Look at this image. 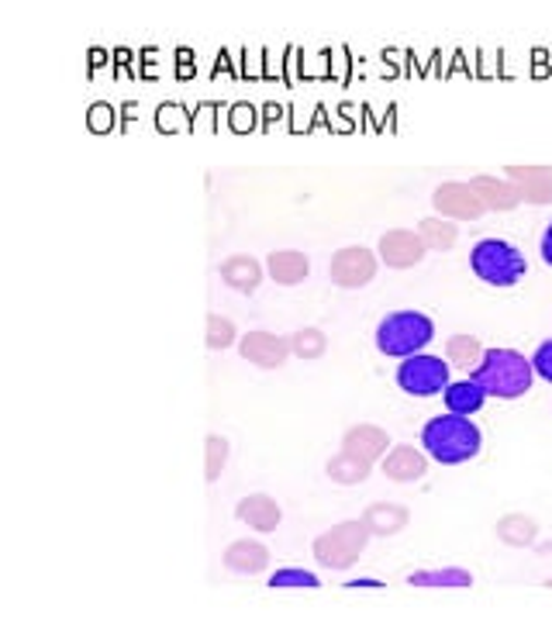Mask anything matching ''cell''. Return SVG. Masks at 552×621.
Listing matches in <instances>:
<instances>
[{
	"label": "cell",
	"instance_id": "obj_29",
	"mask_svg": "<svg viewBox=\"0 0 552 621\" xmlns=\"http://www.w3.org/2000/svg\"><path fill=\"white\" fill-rule=\"evenodd\" d=\"M238 343V328L232 318H221V314H208V349L221 352Z\"/></svg>",
	"mask_w": 552,
	"mask_h": 621
},
{
	"label": "cell",
	"instance_id": "obj_14",
	"mask_svg": "<svg viewBox=\"0 0 552 621\" xmlns=\"http://www.w3.org/2000/svg\"><path fill=\"white\" fill-rule=\"evenodd\" d=\"M469 187L477 190V197L483 200V208H487V211H501V214H507V211H518V208H522V194L515 190V184H511V179H501V176L483 173V176H474V179H469Z\"/></svg>",
	"mask_w": 552,
	"mask_h": 621
},
{
	"label": "cell",
	"instance_id": "obj_15",
	"mask_svg": "<svg viewBox=\"0 0 552 621\" xmlns=\"http://www.w3.org/2000/svg\"><path fill=\"white\" fill-rule=\"evenodd\" d=\"M407 522H412V514H407L404 505H394V500H373V505L363 511V525L377 538H391L404 532Z\"/></svg>",
	"mask_w": 552,
	"mask_h": 621
},
{
	"label": "cell",
	"instance_id": "obj_30",
	"mask_svg": "<svg viewBox=\"0 0 552 621\" xmlns=\"http://www.w3.org/2000/svg\"><path fill=\"white\" fill-rule=\"evenodd\" d=\"M531 370H536V376H542L545 384H552V338H545L536 349V356H531Z\"/></svg>",
	"mask_w": 552,
	"mask_h": 621
},
{
	"label": "cell",
	"instance_id": "obj_7",
	"mask_svg": "<svg viewBox=\"0 0 552 621\" xmlns=\"http://www.w3.org/2000/svg\"><path fill=\"white\" fill-rule=\"evenodd\" d=\"M377 266H380V256L366 246H345L332 256L329 263V276L332 284L342 287V290H359L366 284H373L377 276Z\"/></svg>",
	"mask_w": 552,
	"mask_h": 621
},
{
	"label": "cell",
	"instance_id": "obj_4",
	"mask_svg": "<svg viewBox=\"0 0 552 621\" xmlns=\"http://www.w3.org/2000/svg\"><path fill=\"white\" fill-rule=\"evenodd\" d=\"M469 270L490 287H515L525 280L528 263L522 249L504 243V238H480V243L469 249Z\"/></svg>",
	"mask_w": 552,
	"mask_h": 621
},
{
	"label": "cell",
	"instance_id": "obj_16",
	"mask_svg": "<svg viewBox=\"0 0 552 621\" xmlns=\"http://www.w3.org/2000/svg\"><path fill=\"white\" fill-rule=\"evenodd\" d=\"M342 449L366 459V463H377V459H383L387 449H391V438L377 425H353L342 435Z\"/></svg>",
	"mask_w": 552,
	"mask_h": 621
},
{
	"label": "cell",
	"instance_id": "obj_17",
	"mask_svg": "<svg viewBox=\"0 0 552 621\" xmlns=\"http://www.w3.org/2000/svg\"><path fill=\"white\" fill-rule=\"evenodd\" d=\"M266 273H270L280 287H297L311 273V259L297 249H280L266 256Z\"/></svg>",
	"mask_w": 552,
	"mask_h": 621
},
{
	"label": "cell",
	"instance_id": "obj_18",
	"mask_svg": "<svg viewBox=\"0 0 552 621\" xmlns=\"http://www.w3.org/2000/svg\"><path fill=\"white\" fill-rule=\"evenodd\" d=\"M221 559L232 573L253 576V573H262L266 567H270V549H266L262 543H256V538H238V543H232L229 549H224Z\"/></svg>",
	"mask_w": 552,
	"mask_h": 621
},
{
	"label": "cell",
	"instance_id": "obj_33",
	"mask_svg": "<svg viewBox=\"0 0 552 621\" xmlns=\"http://www.w3.org/2000/svg\"><path fill=\"white\" fill-rule=\"evenodd\" d=\"M105 114H108V108H105V104H97V108L90 111V125H94L97 132H105V128H108V122H105Z\"/></svg>",
	"mask_w": 552,
	"mask_h": 621
},
{
	"label": "cell",
	"instance_id": "obj_34",
	"mask_svg": "<svg viewBox=\"0 0 552 621\" xmlns=\"http://www.w3.org/2000/svg\"><path fill=\"white\" fill-rule=\"evenodd\" d=\"M545 587H552V576H549V580H545Z\"/></svg>",
	"mask_w": 552,
	"mask_h": 621
},
{
	"label": "cell",
	"instance_id": "obj_27",
	"mask_svg": "<svg viewBox=\"0 0 552 621\" xmlns=\"http://www.w3.org/2000/svg\"><path fill=\"white\" fill-rule=\"evenodd\" d=\"M291 352L297 359H321L324 352H329V335H324L321 328H297L291 335Z\"/></svg>",
	"mask_w": 552,
	"mask_h": 621
},
{
	"label": "cell",
	"instance_id": "obj_10",
	"mask_svg": "<svg viewBox=\"0 0 552 621\" xmlns=\"http://www.w3.org/2000/svg\"><path fill=\"white\" fill-rule=\"evenodd\" d=\"M425 243L421 235L412 232V228H394V232H383L380 235V246H377V256L380 263H387L391 270H412L425 259Z\"/></svg>",
	"mask_w": 552,
	"mask_h": 621
},
{
	"label": "cell",
	"instance_id": "obj_12",
	"mask_svg": "<svg viewBox=\"0 0 552 621\" xmlns=\"http://www.w3.org/2000/svg\"><path fill=\"white\" fill-rule=\"evenodd\" d=\"M235 518L242 525H249L253 532H277L283 522V511L277 505V497L270 494H249L235 505Z\"/></svg>",
	"mask_w": 552,
	"mask_h": 621
},
{
	"label": "cell",
	"instance_id": "obj_32",
	"mask_svg": "<svg viewBox=\"0 0 552 621\" xmlns=\"http://www.w3.org/2000/svg\"><path fill=\"white\" fill-rule=\"evenodd\" d=\"M345 587H349V591H380V587H387V584H380V580H370V576H363V580H349Z\"/></svg>",
	"mask_w": 552,
	"mask_h": 621
},
{
	"label": "cell",
	"instance_id": "obj_22",
	"mask_svg": "<svg viewBox=\"0 0 552 621\" xmlns=\"http://www.w3.org/2000/svg\"><path fill=\"white\" fill-rule=\"evenodd\" d=\"M324 473H329V480H332V484H339V487H356V484H363V480H370L373 463H366V459H359V456L342 449L339 456L329 459Z\"/></svg>",
	"mask_w": 552,
	"mask_h": 621
},
{
	"label": "cell",
	"instance_id": "obj_24",
	"mask_svg": "<svg viewBox=\"0 0 552 621\" xmlns=\"http://www.w3.org/2000/svg\"><path fill=\"white\" fill-rule=\"evenodd\" d=\"M412 587H432V591H463V587H474V573L459 570V567H445V570H421L407 576Z\"/></svg>",
	"mask_w": 552,
	"mask_h": 621
},
{
	"label": "cell",
	"instance_id": "obj_5",
	"mask_svg": "<svg viewBox=\"0 0 552 621\" xmlns=\"http://www.w3.org/2000/svg\"><path fill=\"white\" fill-rule=\"evenodd\" d=\"M370 538H373L370 529L363 525V518H356V522H339L329 532H321L315 538L311 552L324 570H349L359 563V556Z\"/></svg>",
	"mask_w": 552,
	"mask_h": 621
},
{
	"label": "cell",
	"instance_id": "obj_11",
	"mask_svg": "<svg viewBox=\"0 0 552 621\" xmlns=\"http://www.w3.org/2000/svg\"><path fill=\"white\" fill-rule=\"evenodd\" d=\"M507 179L515 184L525 204H552V170L549 166H507Z\"/></svg>",
	"mask_w": 552,
	"mask_h": 621
},
{
	"label": "cell",
	"instance_id": "obj_20",
	"mask_svg": "<svg viewBox=\"0 0 552 621\" xmlns=\"http://www.w3.org/2000/svg\"><path fill=\"white\" fill-rule=\"evenodd\" d=\"M445 397V411H453V414H463V418H474L483 405H487V390L477 384L474 376H466V380H456V384H449L442 390Z\"/></svg>",
	"mask_w": 552,
	"mask_h": 621
},
{
	"label": "cell",
	"instance_id": "obj_2",
	"mask_svg": "<svg viewBox=\"0 0 552 621\" xmlns=\"http://www.w3.org/2000/svg\"><path fill=\"white\" fill-rule=\"evenodd\" d=\"M469 376H474L477 384L487 390V397L518 400L531 390L536 370H531V359H525L518 349H487L480 367Z\"/></svg>",
	"mask_w": 552,
	"mask_h": 621
},
{
	"label": "cell",
	"instance_id": "obj_25",
	"mask_svg": "<svg viewBox=\"0 0 552 621\" xmlns=\"http://www.w3.org/2000/svg\"><path fill=\"white\" fill-rule=\"evenodd\" d=\"M483 352H487V349L480 346V338H474V335H453V338L445 343V363L474 373V370L480 367Z\"/></svg>",
	"mask_w": 552,
	"mask_h": 621
},
{
	"label": "cell",
	"instance_id": "obj_1",
	"mask_svg": "<svg viewBox=\"0 0 552 621\" xmlns=\"http://www.w3.org/2000/svg\"><path fill=\"white\" fill-rule=\"evenodd\" d=\"M483 435L480 429L463 414H436L432 422H425L421 429V449L428 452V459H436L442 467H459L469 463V459L480 456Z\"/></svg>",
	"mask_w": 552,
	"mask_h": 621
},
{
	"label": "cell",
	"instance_id": "obj_19",
	"mask_svg": "<svg viewBox=\"0 0 552 621\" xmlns=\"http://www.w3.org/2000/svg\"><path fill=\"white\" fill-rule=\"evenodd\" d=\"M221 280L238 294H256L262 284V266L256 263L253 256H229L224 263L218 266Z\"/></svg>",
	"mask_w": 552,
	"mask_h": 621
},
{
	"label": "cell",
	"instance_id": "obj_13",
	"mask_svg": "<svg viewBox=\"0 0 552 621\" xmlns=\"http://www.w3.org/2000/svg\"><path fill=\"white\" fill-rule=\"evenodd\" d=\"M428 473V452L415 446H394L383 456V476L394 480V484H418Z\"/></svg>",
	"mask_w": 552,
	"mask_h": 621
},
{
	"label": "cell",
	"instance_id": "obj_8",
	"mask_svg": "<svg viewBox=\"0 0 552 621\" xmlns=\"http://www.w3.org/2000/svg\"><path fill=\"white\" fill-rule=\"evenodd\" d=\"M432 208L439 218H449V222H477V218L487 214L483 200L477 197V190L469 184H442L432 194Z\"/></svg>",
	"mask_w": 552,
	"mask_h": 621
},
{
	"label": "cell",
	"instance_id": "obj_28",
	"mask_svg": "<svg viewBox=\"0 0 552 621\" xmlns=\"http://www.w3.org/2000/svg\"><path fill=\"white\" fill-rule=\"evenodd\" d=\"M204 452H208V463H204V480L208 484H214V480L224 473V467H229V438L224 435H208V443H204Z\"/></svg>",
	"mask_w": 552,
	"mask_h": 621
},
{
	"label": "cell",
	"instance_id": "obj_9",
	"mask_svg": "<svg viewBox=\"0 0 552 621\" xmlns=\"http://www.w3.org/2000/svg\"><path fill=\"white\" fill-rule=\"evenodd\" d=\"M238 352L259 370H280L291 356V338L273 332H245L238 338Z\"/></svg>",
	"mask_w": 552,
	"mask_h": 621
},
{
	"label": "cell",
	"instance_id": "obj_6",
	"mask_svg": "<svg viewBox=\"0 0 552 621\" xmlns=\"http://www.w3.org/2000/svg\"><path fill=\"white\" fill-rule=\"evenodd\" d=\"M449 363H442L439 356H428V352H415L401 359L397 367V387L412 397H436L442 394L453 380H449Z\"/></svg>",
	"mask_w": 552,
	"mask_h": 621
},
{
	"label": "cell",
	"instance_id": "obj_26",
	"mask_svg": "<svg viewBox=\"0 0 552 621\" xmlns=\"http://www.w3.org/2000/svg\"><path fill=\"white\" fill-rule=\"evenodd\" d=\"M266 587H270V591H318L321 587V576L311 573V570L287 567V570H277L270 580H266Z\"/></svg>",
	"mask_w": 552,
	"mask_h": 621
},
{
	"label": "cell",
	"instance_id": "obj_21",
	"mask_svg": "<svg viewBox=\"0 0 552 621\" xmlns=\"http://www.w3.org/2000/svg\"><path fill=\"white\" fill-rule=\"evenodd\" d=\"M494 532L511 549H531L539 543V525H536V518H528V514H504L494 525Z\"/></svg>",
	"mask_w": 552,
	"mask_h": 621
},
{
	"label": "cell",
	"instance_id": "obj_31",
	"mask_svg": "<svg viewBox=\"0 0 552 621\" xmlns=\"http://www.w3.org/2000/svg\"><path fill=\"white\" fill-rule=\"evenodd\" d=\"M539 256H542V263H545V266H552V222H549V225H545V232H542Z\"/></svg>",
	"mask_w": 552,
	"mask_h": 621
},
{
	"label": "cell",
	"instance_id": "obj_23",
	"mask_svg": "<svg viewBox=\"0 0 552 621\" xmlns=\"http://www.w3.org/2000/svg\"><path fill=\"white\" fill-rule=\"evenodd\" d=\"M418 235L428 252H449L456 243H459V228L456 222H449V218H439V214H428L421 218L418 225Z\"/></svg>",
	"mask_w": 552,
	"mask_h": 621
},
{
	"label": "cell",
	"instance_id": "obj_3",
	"mask_svg": "<svg viewBox=\"0 0 552 621\" xmlns=\"http://www.w3.org/2000/svg\"><path fill=\"white\" fill-rule=\"evenodd\" d=\"M377 349L391 359H407L425 352V346L436 338V322L421 311H394L377 325Z\"/></svg>",
	"mask_w": 552,
	"mask_h": 621
}]
</instances>
